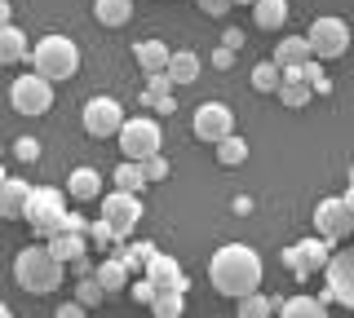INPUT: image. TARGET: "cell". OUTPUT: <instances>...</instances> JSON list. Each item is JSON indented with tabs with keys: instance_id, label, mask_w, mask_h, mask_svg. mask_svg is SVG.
Instances as JSON below:
<instances>
[{
	"instance_id": "1",
	"label": "cell",
	"mask_w": 354,
	"mask_h": 318,
	"mask_svg": "<svg viewBox=\"0 0 354 318\" xmlns=\"http://www.w3.org/2000/svg\"><path fill=\"white\" fill-rule=\"evenodd\" d=\"M208 279H213V288L221 296H248L261 288V257L252 252L248 244H226L213 252V261H208Z\"/></svg>"
},
{
	"instance_id": "2",
	"label": "cell",
	"mask_w": 354,
	"mask_h": 318,
	"mask_svg": "<svg viewBox=\"0 0 354 318\" xmlns=\"http://www.w3.org/2000/svg\"><path fill=\"white\" fill-rule=\"evenodd\" d=\"M62 261L53 257V248H49V239L44 244H27L14 257V279H18V288H27L31 296H49L53 288H62Z\"/></svg>"
},
{
	"instance_id": "3",
	"label": "cell",
	"mask_w": 354,
	"mask_h": 318,
	"mask_svg": "<svg viewBox=\"0 0 354 318\" xmlns=\"http://www.w3.org/2000/svg\"><path fill=\"white\" fill-rule=\"evenodd\" d=\"M31 67L40 75H49V80H71L75 71H80V49H75L71 36H44L36 40V49L27 53Z\"/></svg>"
},
{
	"instance_id": "4",
	"label": "cell",
	"mask_w": 354,
	"mask_h": 318,
	"mask_svg": "<svg viewBox=\"0 0 354 318\" xmlns=\"http://www.w3.org/2000/svg\"><path fill=\"white\" fill-rule=\"evenodd\" d=\"M9 102H14L18 115H49V106H53V80L31 67V75H18V80L9 84Z\"/></svg>"
},
{
	"instance_id": "5",
	"label": "cell",
	"mask_w": 354,
	"mask_h": 318,
	"mask_svg": "<svg viewBox=\"0 0 354 318\" xmlns=\"http://www.w3.org/2000/svg\"><path fill=\"white\" fill-rule=\"evenodd\" d=\"M120 141V150H124V159H151V155H160V146H164V133H160V124L147 115H138V119H124V128L115 133Z\"/></svg>"
},
{
	"instance_id": "6",
	"label": "cell",
	"mask_w": 354,
	"mask_h": 318,
	"mask_svg": "<svg viewBox=\"0 0 354 318\" xmlns=\"http://www.w3.org/2000/svg\"><path fill=\"white\" fill-rule=\"evenodd\" d=\"M22 221H31V230H36L40 239L58 235V230L66 226V199L62 190H31V203H27V217Z\"/></svg>"
},
{
	"instance_id": "7",
	"label": "cell",
	"mask_w": 354,
	"mask_h": 318,
	"mask_svg": "<svg viewBox=\"0 0 354 318\" xmlns=\"http://www.w3.org/2000/svg\"><path fill=\"white\" fill-rule=\"evenodd\" d=\"M306 40H310V53H315L319 62H332L350 49V27L341 23V18H315L310 31H306Z\"/></svg>"
},
{
	"instance_id": "8",
	"label": "cell",
	"mask_w": 354,
	"mask_h": 318,
	"mask_svg": "<svg viewBox=\"0 0 354 318\" xmlns=\"http://www.w3.org/2000/svg\"><path fill=\"white\" fill-rule=\"evenodd\" d=\"M315 230L332 244H341V239L354 235V208L346 203V195H332V199H319L315 208Z\"/></svg>"
},
{
	"instance_id": "9",
	"label": "cell",
	"mask_w": 354,
	"mask_h": 318,
	"mask_svg": "<svg viewBox=\"0 0 354 318\" xmlns=\"http://www.w3.org/2000/svg\"><path fill=\"white\" fill-rule=\"evenodd\" d=\"M283 266L297 274V279H310L315 270H328V261H332V239H301L297 248H283Z\"/></svg>"
},
{
	"instance_id": "10",
	"label": "cell",
	"mask_w": 354,
	"mask_h": 318,
	"mask_svg": "<svg viewBox=\"0 0 354 318\" xmlns=\"http://www.w3.org/2000/svg\"><path fill=\"white\" fill-rule=\"evenodd\" d=\"M102 217L111 221V230H115L120 239H129L133 230H138V221H142V199L133 190H111V195H102Z\"/></svg>"
},
{
	"instance_id": "11",
	"label": "cell",
	"mask_w": 354,
	"mask_h": 318,
	"mask_svg": "<svg viewBox=\"0 0 354 318\" xmlns=\"http://www.w3.org/2000/svg\"><path fill=\"white\" fill-rule=\"evenodd\" d=\"M324 283H328V301L346 305V310H354V252H332L328 270H324Z\"/></svg>"
},
{
	"instance_id": "12",
	"label": "cell",
	"mask_w": 354,
	"mask_h": 318,
	"mask_svg": "<svg viewBox=\"0 0 354 318\" xmlns=\"http://www.w3.org/2000/svg\"><path fill=\"white\" fill-rule=\"evenodd\" d=\"M124 106L115 102V97H88L84 102V128L93 137H115L120 128H124Z\"/></svg>"
},
{
	"instance_id": "13",
	"label": "cell",
	"mask_w": 354,
	"mask_h": 318,
	"mask_svg": "<svg viewBox=\"0 0 354 318\" xmlns=\"http://www.w3.org/2000/svg\"><path fill=\"white\" fill-rule=\"evenodd\" d=\"M195 137L199 141H221L226 133H235V111H230L226 102H204V106H195Z\"/></svg>"
},
{
	"instance_id": "14",
	"label": "cell",
	"mask_w": 354,
	"mask_h": 318,
	"mask_svg": "<svg viewBox=\"0 0 354 318\" xmlns=\"http://www.w3.org/2000/svg\"><path fill=\"white\" fill-rule=\"evenodd\" d=\"M31 190H36L31 181L5 177V181H0V217H9V221H22V217H27V203H31Z\"/></svg>"
},
{
	"instance_id": "15",
	"label": "cell",
	"mask_w": 354,
	"mask_h": 318,
	"mask_svg": "<svg viewBox=\"0 0 354 318\" xmlns=\"http://www.w3.org/2000/svg\"><path fill=\"white\" fill-rule=\"evenodd\" d=\"M147 279L155 283V292H186V270L177 266L173 257H164V252H155V257H151Z\"/></svg>"
},
{
	"instance_id": "16",
	"label": "cell",
	"mask_w": 354,
	"mask_h": 318,
	"mask_svg": "<svg viewBox=\"0 0 354 318\" xmlns=\"http://www.w3.org/2000/svg\"><path fill=\"white\" fill-rule=\"evenodd\" d=\"M49 248L62 266H75L88 252V235H80V230H58V235H49Z\"/></svg>"
},
{
	"instance_id": "17",
	"label": "cell",
	"mask_w": 354,
	"mask_h": 318,
	"mask_svg": "<svg viewBox=\"0 0 354 318\" xmlns=\"http://www.w3.org/2000/svg\"><path fill=\"white\" fill-rule=\"evenodd\" d=\"M66 195H71L75 203L102 199V172H97V168H75L71 177H66Z\"/></svg>"
},
{
	"instance_id": "18",
	"label": "cell",
	"mask_w": 354,
	"mask_h": 318,
	"mask_svg": "<svg viewBox=\"0 0 354 318\" xmlns=\"http://www.w3.org/2000/svg\"><path fill=\"white\" fill-rule=\"evenodd\" d=\"M274 314H283V318H324L328 314V301L324 296H288V301H274Z\"/></svg>"
},
{
	"instance_id": "19",
	"label": "cell",
	"mask_w": 354,
	"mask_h": 318,
	"mask_svg": "<svg viewBox=\"0 0 354 318\" xmlns=\"http://www.w3.org/2000/svg\"><path fill=\"white\" fill-rule=\"evenodd\" d=\"M27 31H22V27H14V23H9V27H0V67H14V62H22V58H27Z\"/></svg>"
},
{
	"instance_id": "20",
	"label": "cell",
	"mask_w": 354,
	"mask_h": 318,
	"mask_svg": "<svg viewBox=\"0 0 354 318\" xmlns=\"http://www.w3.org/2000/svg\"><path fill=\"white\" fill-rule=\"evenodd\" d=\"M164 71H169L173 89H186V84H195V80H199V58H195L191 49H177L173 58H169V67H164Z\"/></svg>"
},
{
	"instance_id": "21",
	"label": "cell",
	"mask_w": 354,
	"mask_h": 318,
	"mask_svg": "<svg viewBox=\"0 0 354 318\" xmlns=\"http://www.w3.org/2000/svg\"><path fill=\"white\" fill-rule=\"evenodd\" d=\"M133 58L142 62V71H164L169 67V58H173V49L164 45V40H138V45H133Z\"/></svg>"
},
{
	"instance_id": "22",
	"label": "cell",
	"mask_w": 354,
	"mask_h": 318,
	"mask_svg": "<svg viewBox=\"0 0 354 318\" xmlns=\"http://www.w3.org/2000/svg\"><path fill=\"white\" fill-rule=\"evenodd\" d=\"M252 23L261 31H279L288 23V0H257L252 5Z\"/></svg>"
},
{
	"instance_id": "23",
	"label": "cell",
	"mask_w": 354,
	"mask_h": 318,
	"mask_svg": "<svg viewBox=\"0 0 354 318\" xmlns=\"http://www.w3.org/2000/svg\"><path fill=\"white\" fill-rule=\"evenodd\" d=\"M315 53H310V40L306 36H283L279 49H274V62L279 67H301V62H310Z\"/></svg>"
},
{
	"instance_id": "24",
	"label": "cell",
	"mask_w": 354,
	"mask_h": 318,
	"mask_svg": "<svg viewBox=\"0 0 354 318\" xmlns=\"http://www.w3.org/2000/svg\"><path fill=\"white\" fill-rule=\"evenodd\" d=\"M93 18L102 27H124L133 18V0H93Z\"/></svg>"
},
{
	"instance_id": "25",
	"label": "cell",
	"mask_w": 354,
	"mask_h": 318,
	"mask_svg": "<svg viewBox=\"0 0 354 318\" xmlns=\"http://www.w3.org/2000/svg\"><path fill=\"white\" fill-rule=\"evenodd\" d=\"M213 150H217V163H226V168H239V163L248 159V141L239 133H226L221 141H213Z\"/></svg>"
},
{
	"instance_id": "26",
	"label": "cell",
	"mask_w": 354,
	"mask_h": 318,
	"mask_svg": "<svg viewBox=\"0 0 354 318\" xmlns=\"http://www.w3.org/2000/svg\"><path fill=\"white\" fill-rule=\"evenodd\" d=\"M129 266L120 257H102V266H97V283H102L106 292H120V288H129Z\"/></svg>"
},
{
	"instance_id": "27",
	"label": "cell",
	"mask_w": 354,
	"mask_h": 318,
	"mask_svg": "<svg viewBox=\"0 0 354 318\" xmlns=\"http://www.w3.org/2000/svg\"><path fill=\"white\" fill-rule=\"evenodd\" d=\"M279 80H283V67L274 58L252 67V89H257V93H279Z\"/></svg>"
},
{
	"instance_id": "28",
	"label": "cell",
	"mask_w": 354,
	"mask_h": 318,
	"mask_svg": "<svg viewBox=\"0 0 354 318\" xmlns=\"http://www.w3.org/2000/svg\"><path fill=\"white\" fill-rule=\"evenodd\" d=\"M115 186H120V190H133V195H138L142 186H147V168H142L138 159H124V163L115 168Z\"/></svg>"
},
{
	"instance_id": "29",
	"label": "cell",
	"mask_w": 354,
	"mask_h": 318,
	"mask_svg": "<svg viewBox=\"0 0 354 318\" xmlns=\"http://www.w3.org/2000/svg\"><path fill=\"white\" fill-rule=\"evenodd\" d=\"M155 252H160V248H155V244H151V239H142V244H129L124 252H120V261H124V266H129V270H147V266H151V257H155Z\"/></svg>"
},
{
	"instance_id": "30",
	"label": "cell",
	"mask_w": 354,
	"mask_h": 318,
	"mask_svg": "<svg viewBox=\"0 0 354 318\" xmlns=\"http://www.w3.org/2000/svg\"><path fill=\"white\" fill-rule=\"evenodd\" d=\"M151 310L160 314V318H177V314L186 310V292H155Z\"/></svg>"
},
{
	"instance_id": "31",
	"label": "cell",
	"mask_w": 354,
	"mask_h": 318,
	"mask_svg": "<svg viewBox=\"0 0 354 318\" xmlns=\"http://www.w3.org/2000/svg\"><path fill=\"white\" fill-rule=\"evenodd\" d=\"M266 314H274V301H266L261 288L248 292V296H239V318H266Z\"/></svg>"
},
{
	"instance_id": "32",
	"label": "cell",
	"mask_w": 354,
	"mask_h": 318,
	"mask_svg": "<svg viewBox=\"0 0 354 318\" xmlns=\"http://www.w3.org/2000/svg\"><path fill=\"white\" fill-rule=\"evenodd\" d=\"M102 296H106V288L97 283V274H93V279H88V274H80V283H75V301L93 310V305H102Z\"/></svg>"
},
{
	"instance_id": "33",
	"label": "cell",
	"mask_w": 354,
	"mask_h": 318,
	"mask_svg": "<svg viewBox=\"0 0 354 318\" xmlns=\"http://www.w3.org/2000/svg\"><path fill=\"white\" fill-rule=\"evenodd\" d=\"M115 239H120V235L111 230V221H106V217H97V221L88 226V244H93V248H102V252H106L111 244H115Z\"/></svg>"
},
{
	"instance_id": "34",
	"label": "cell",
	"mask_w": 354,
	"mask_h": 318,
	"mask_svg": "<svg viewBox=\"0 0 354 318\" xmlns=\"http://www.w3.org/2000/svg\"><path fill=\"white\" fill-rule=\"evenodd\" d=\"M14 155H18L22 163H36V159H40V141H36V137H18V141H14Z\"/></svg>"
},
{
	"instance_id": "35",
	"label": "cell",
	"mask_w": 354,
	"mask_h": 318,
	"mask_svg": "<svg viewBox=\"0 0 354 318\" xmlns=\"http://www.w3.org/2000/svg\"><path fill=\"white\" fill-rule=\"evenodd\" d=\"M306 75H310V84H315V93H332V80L324 75V67H319V58H310V62H306Z\"/></svg>"
},
{
	"instance_id": "36",
	"label": "cell",
	"mask_w": 354,
	"mask_h": 318,
	"mask_svg": "<svg viewBox=\"0 0 354 318\" xmlns=\"http://www.w3.org/2000/svg\"><path fill=\"white\" fill-rule=\"evenodd\" d=\"M142 168H147V181H164V177H169V159H164V155L142 159Z\"/></svg>"
},
{
	"instance_id": "37",
	"label": "cell",
	"mask_w": 354,
	"mask_h": 318,
	"mask_svg": "<svg viewBox=\"0 0 354 318\" xmlns=\"http://www.w3.org/2000/svg\"><path fill=\"white\" fill-rule=\"evenodd\" d=\"M129 296H133L138 305H151V301H155V283H151V279H138V283H129Z\"/></svg>"
},
{
	"instance_id": "38",
	"label": "cell",
	"mask_w": 354,
	"mask_h": 318,
	"mask_svg": "<svg viewBox=\"0 0 354 318\" xmlns=\"http://www.w3.org/2000/svg\"><path fill=\"white\" fill-rule=\"evenodd\" d=\"M230 5H235V0H199V9H204L208 18H226Z\"/></svg>"
},
{
	"instance_id": "39",
	"label": "cell",
	"mask_w": 354,
	"mask_h": 318,
	"mask_svg": "<svg viewBox=\"0 0 354 318\" xmlns=\"http://www.w3.org/2000/svg\"><path fill=\"white\" fill-rule=\"evenodd\" d=\"M221 45H226V49H235V53H239L243 45H248V40H243V31H239V27H230V31H226V36H221Z\"/></svg>"
},
{
	"instance_id": "40",
	"label": "cell",
	"mask_w": 354,
	"mask_h": 318,
	"mask_svg": "<svg viewBox=\"0 0 354 318\" xmlns=\"http://www.w3.org/2000/svg\"><path fill=\"white\" fill-rule=\"evenodd\" d=\"M230 62H235V49H226V45L213 49V67H230Z\"/></svg>"
},
{
	"instance_id": "41",
	"label": "cell",
	"mask_w": 354,
	"mask_h": 318,
	"mask_svg": "<svg viewBox=\"0 0 354 318\" xmlns=\"http://www.w3.org/2000/svg\"><path fill=\"white\" fill-rule=\"evenodd\" d=\"M84 310H88V305H80V301H71V305H62V310H58V314H62V318H80Z\"/></svg>"
},
{
	"instance_id": "42",
	"label": "cell",
	"mask_w": 354,
	"mask_h": 318,
	"mask_svg": "<svg viewBox=\"0 0 354 318\" xmlns=\"http://www.w3.org/2000/svg\"><path fill=\"white\" fill-rule=\"evenodd\" d=\"M155 111H160V115H173V97H169V93L155 97Z\"/></svg>"
},
{
	"instance_id": "43",
	"label": "cell",
	"mask_w": 354,
	"mask_h": 318,
	"mask_svg": "<svg viewBox=\"0 0 354 318\" xmlns=\"http://www.w3.org/2000/svg\"><path fill=\"white\" fill-rule=\"evenodd\" d=\"M14 23V9H9V0H0V27Z\"/></svg>"
},
{
	"instance_id": "44",
	"label": "cell",
	"mask_w": 354,
	"mask_h": 318,
	"mask_svg": "<svg viewBox=\"0 0 354 318\" xmlns=\"http://www.w3.org/2000/svg\"><path fill=\"white\" fill-rule=\"evenodd\" d=\"M346 203H350V208H354V181H350V190H346Z\"/></svg>"
},
{
	"instance_id": "45",
	"label": "cell",
	"mask_w": 354,
	"mask_h": 318,
	"mask_svg": "<svg viewBox=\"0 0 354 318\" xmlns=\"http://www.w3.org/2000/svg\"><path fill=\"white\" fill-rule=\"evenodd\" d=\"M0 318H9V305L5 301H0Z\"/></svg>"
},
{
	"instance_id": "46",
	"label": "cell",
	"mask_w": 354,
	"mask_h": 318,
	"mask_svg": "<svg viewBox=\"0 0 354 318\" xmlns=\"http://www.w3.org/2000/svg\"><path fill=\"white\" fill-rule=\"evenodd\" d=\"M235 5H248V9H252V5H257V0H235Z\"/></svg>"
},
{
	"instance_id": "47",
	"label": "cell",
	"mask_w": 354,
	"mask_h": 318,
	"mask_svg": "<svg viewBox=\"0 0 354 318\" xmlns=\"http://www.w3.org/2000/svg\"><path fill=\"white\" fill-rule=\"evenodd\" d=\"M5 177H9V172H5V163H0V181H5Z\"/></svg>"
},
{
	"instance_id": "48",
	"label": "cell",
	"mask_w": 354,
	"mask_h": 318,
	"mask_svg": "<svg viewBox=\"0 0 354 318\" xmlns=\"http://www.w3.org/2000/svg\"><path fill=\"white\" fill-rule=\"evenodd\" d=\"M0 155H5V150H0Z\"/></svg>"
}]
</instances>
